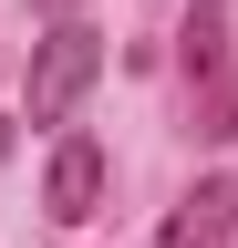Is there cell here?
<instances>
[{
    "mask_svg": "<svg viewBox=\"0 0 238 248\" xmlns=\"http://www.w3.org/2000/svg\"><path fill=\"white\" fill-rule=\"evenodd\" d=\"M228 0H187V31H176V73H187V114L207 145L238 135V42H228Z\"/></svg>",
    "mask_w": 238,
    "mask_h": 248,
    "instance_id": "6da1fadb",
    "label": "cell"
},
{
    "mask_svg": "<svg viewBox=\"0 0 238 248\" xmlns=\"http://www.w3.org/2000/svg\"><path fill=\"white\" fill-rule=\"evenodd\" d=\"M94 73H104V31L94 21H52L42 42H32V93H21V104H32V124H73V104L83 93H94Z\"/></svg>",
    "mask_w": 238,
    "mask_h": 248,
    "instance_id": "7a4b0ae2",
    "label": "cell"
},
{
    "mask_svg": "<svg viewBox=\"0 0 238 248\" xmlns=\"http://www.w3.org/2000/svg\"><path fill=\"white\" fill-rule=\"evenodd\" d=\"M42 207L63 217V228H83V217L104 207V145H94V135H63V145H52V176H42Z\"/></svg>",
    "mask_w": 238,
    "mask_h": 248,
    "instance_id": "3957f363",
    "label": "cell"
},
{
    "mask_svg": "<svg viewBox=\"0 0 238 248\" xmlns=\"http://www.w3.org/2000/svg\"><path fill=\"white\" fill-rule=\"evenodd\" d=\"M228 228H238V186L207 176V186H187V197H176V217L156 228V248H228Z\"/></svg>",
    "mask_w": 238,
    "mask_h": 248,
    "instance_id": "277c9868",
    "label": "cell"
},
{
    "mask_svg": "<svg viewBox=\"0 0 238 248\" xmlns=\"http://www.w3.org/2000/svg\"><path fill=\"white\" fill-rule=\"evenodd\" d=\"M32 11H52V21H73V11H83V0H32Z\"/></svg>",
    "mask_w": 238,
    "mask_h": 248,
    "instance_id": "5b68a950",
    "label": "cell"
}]
</instances>
